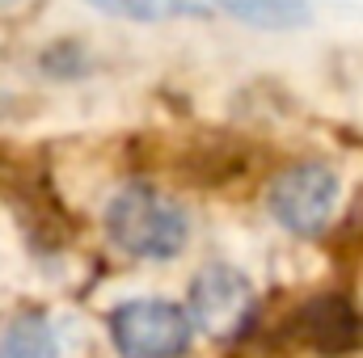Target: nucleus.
Segmentation results:
<instances>
[{"mask_svg":"<svg viewBox=\"0 0 363 358\" xmlns=\"http://www.w3.org/2000/svg\"><path fill=\"white\" fill-rule=\"evenodd\" d=\"M106 236L140 262H174L190 241V219L157 185L131 181L106 207Z\"/></svg>","mask_w":363,"mask_h":358,"instance_id":"nucleus-1","label":"nucleus"},{"mask_svg":"<svg viewBox=\"0 0 363 358\" xmlns=\"http://www.w3.org/2000/svg\"><path fill=\"white\" fill-rule=\"evenodd\" d=\"M110 342L118 358H182L194 342V325L174 299H127L110 312Z\"/></svg>","mask_w":363,"mask_h":358,"instance_id":"nucleus-2","label":"nucleus"},{"mask_svg":"<svg viewBox=\"0 0 363 358\" xmlns=\"http://www.w3.org/2000/svg\"><path fill=\"white\" fill-rule=\"evenodd\" d=\"M338 207V173L317 161L279 169L267 185V211L291 236H321Z\"/></svg>","mask_w":363,"mask_h":358,"instance_id":"nucleus-3","label":"nucleus"},{"mask_svg":"<svg viewBox=\"0 0 363 358\" xmlns=\"http://www.w3.org/2000/svg\"><path fill=\"white\" fill-rule=\"evenodd\" d=\"M186 312H190V325L203 337L228 346L250 329V321L258 312V295H254V282L241 270L211 262V266H203L194 274Z\"/></svg>","mask_w":363,"mask_h":358,"instance_id":"nucleus-4","label":"nucleus"},{"mask_svg":"<svg viewBox=\"0 0 363 358\" xmlns=\"http://www.w3.org/2000/svg\"><path fill=\"white\" fill-rule=\"evenodd\" d=\"M296 337L317 350V354H351L363 346V312L347 295H313L300 312H296Z\"/></svg>","mask_w":363,"mask_h":358,"instance_id":"nucleus-5","label":"nucleus"},{"mask_svg":"<svg viewBox=\"0 0 363 358\" xmlns=\"http://www.w3.org/2000/svg\"><path fill=\"white\" fill-rule=\"evenodd\" d=\"M0 358H60V329L51 325V316L26 312L4 329Z\"/></svg>","mask_w":363,"mask_h":358,"instance_id":"nucleus-6","label":"nucleus"},{"mask_svg":"<svg viewBox=\"0 0 363 358\" xmlns=\"http://www.w3.org/2000/svg\"><path fill=\"white\" fill-rule=\"evenodd\" d=\"M220 4L254 30H296L308 21L304 0H220Z\"/></svg>","mask_w":363,"mask_h":358,"instance_id":"nucleus-7","label":"nucleus"},{"mask_svg":"<svg viewBox=\"0 0 363 358\" xmlns=\"http://www.w3.org/2000/svg\"><path fill=\"white\" fill-rule=\"evenodd\" d=\"M97 13L123 17V21H178V17H203L207 8L199 0H89Z\"/></svg>","mask_w":363,"mask_h":358,"instance_id":"nucleus-8","label":"nucleus"},{"mask_svg":"<svg viewBox=\"0 0 363 358\" xmlns=\"http://www.w3.org/2000/svg\"><path fill=\"white\" fill-rule=\"evenodd\" d=\"M13 4H21V0H0V8H13Z\"/></svg>","mask_w":363,"mask_h":358,"instance_id":"nucleus-9","label":"nucleus"}]
</instances>
